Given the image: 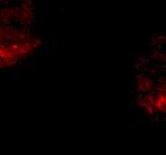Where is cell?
<instances>
[{"label":"cell","instance_id":"obj_1","mask_svg":"<svg viewBox=\"0 0 166 155\" xmlns=\"http://www.w3.org/2000/svg\"><path fill=\"white\" fill-rule=\"evenodd\" d=\"M41 47L35 0H0V71L20 66Z\"/></svg>","mask_w":166,"mask_h":155}]
</instances>
